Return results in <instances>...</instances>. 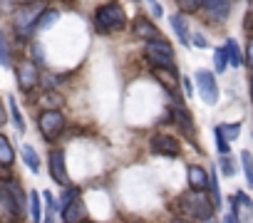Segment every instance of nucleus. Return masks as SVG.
Here are the masks:
<instances>
[{
  "label": "nucleus",
  "instance_id": "f257e3e1",
  "mask_svg": "<svg viewBox=\"0 0 253 223\" xmlns=\"http://www.w3.org/2000/svg\"><path fill=\"white\" fill-rule=\"evenodd\" d=\"M213 201L204 193V188H194L191 193H184L179 198V213L191 218V221H199V223H209L216 213H213Z\"/></svg>",
  "mask_w": 253,
  "mask_h": 223
},
{
  "label": "nucleus",
  "instance_id": "39448f33",
  "mask_svg": "<svg viewBox=\"0 0 253 223\" xmlns=\"http://www.w3.org/2000/svg\"><path fill=\"white\" fill-rule=\"evenodd\" d=\"M38 127H40V132H42L45 139L60 137L62 129H65V117H62V112H60V109H45L42 114H40V119H38Z\"/></svg>",
  "mask_w": 253,
  "mask_h": 223
},
{
  "label": "nucleus",
  "instance_id": "72a5a7b5",
  "mask_svg": "<svg viewBox=\"0 0 253 223\" xmlns=\"http://www.w3.org/2000/svg\"><path fill=\"white\" fill-rule=\"evenodd\" d=\"M77 193H80L77 188H67V191H65V196H62V206H67L72 198H77Z\"/></svg>",
  "mask_w": 253,
  "mask_h": 223
},
{
  "label": "nucleus",
  "instance_id": "c756f323",
  "mask_svg": "<svg viewBox=\"0 0 253 223\" xmlns=\"http://www.w3.org/2000/svg\"><path fill=\"white\" fill-rule=\"evenodd\" d=\"M221 169H223L226 176H233V174H236V161H233L228 154H223V156H221Z\"/></svg>",
  "mask_w": 253,
  "mask_h": 223
},
{
  "label": "nucleus",
  "instance_id": "ea45409f",
  "mask_svg": "<svg viewBox=\"0 0 253 223\" xmlns=\"http://www.w3.org/2000/svg\"><path fill=\"white\" fill-rule=\"evenodd\" d=\"M60 77H45V84H57Z\"/></svg>",
  "mask_w": 253,
  "mask_h": 223
},
{
  "label": "nucleus",
  "instance_id": "4468645a",
  "mask_svg": "<svg viewBox=\"0 0 253 223\" xmlns=\"http://www.w3.org/2000/svg\"><path fill=\"white\" fill-rule=\"evenodd\" d=\"M132 33H134L137 37H142V40H159V35H162V33L154 28V23H149V20H144V18L134 20Z\"/></svg>",
  "mask_w": 253,
  "mask_h": 223
},
{
  "label": "nucleus",
  "instance_id": "b1692460",
  "mask_svg": "<svg viewBox=\"0 0 253 223\" xmlns=\"http://www.w3.org/2000/svg\"><path fill=\"white\" fill-rule=\"evenodd\" d=\"M30 216H33V221L35 223H40V218H42V211H40V193H30Z\"/></svg>",
  "mask_w": 253,
  "mask_h": 223
},
{
  "label": "nucleus",
  "instance_id": "2eb2a0df",
  "mask_svg": "<svg viewBox=\"0 0 253 223\" xmlns=\"http://www.w3.org/2000/svg\"><path fill=\"white\" fill-rule=\"evenodd\" d=\"M5 186H8V188H10V193H13V201H15V208H18V218H20V216H25V193H23L20 184L8 181Z\"/></svg>",
  "mask_w": 253,
  "mask_h": 223
},
{
  "label": "nucleus",
  "instance_id": "5701e85b",
  "mask_svg": "<svg viewBox=\"0 0 253 223\" xmlns=\"http://www.w3.org/2000/svg\"><path fill=\"white\" fill-rule=\"evenodd\" d=\"M209 186H211V201H213V206L218 208V206H221V186H218L216 171H213V176H209Z\"/></svg>",
  "mask_w": 253,
  "mask_h": 223
},
{
  "label": "nucleus",
  "instance_id": "c85d7f7f",
  "mask_svg": "<svg viewBox=\"0 0 253 223\" xmlns=\"http://www.w3.org/2000/svg\"><path fill=\"white\" fill-rule=\"evenodd\" d=\"M213 60H216V70L218 72H223L226 70V47H218V50H213Z\"/></svg>",
  "mask_w": 253,
  "mask_h": 223
},
{
  "label": "nucleus",
  "instance_id": "79ce46f5",
  "mask_svg": "<svg viewBox=\"0 0 253 223\" xmlns=\"http://www.w3.org/2000/svg\"><path fill=\"white\" fill-rule=\"evenodd\" d=\"M18 3H23V5H28V3H35V0H18Z\"/></svg>",
  "mask_w": 253,
  "mask_h": 223
},
{
  "label": "nucleus",
  "instance_id": "9b49d317",
  "mask_svg": "<svg viewBox=\"0 0 253 223\" xmlns=\"http://www.w3.org/2000/svg\"><path fill=\"white\" fill-rule=\"evenodd\" d=\"M62 218H65V223H84L87 221V208L80 196L72 198L67 206H62Z\"/></svg>",
  "mask_w": 253,
  "mask_h": 223
},
{
  "label": "nucleus",
  "instance_id": "f8f14e48",
  "mask_svg": "<svg viewBox=\"0 0 253 223\" xmlns=\"http://www.w3.org/2000/svg\"><path fill=\"white\" fill-rule=\"evenodd\" d=\"M171 114H174V122H179V127L186 132L189 139H194V124H191V114H189V109L179 102V97H174V109H171Z\"/></svg>",
  "mask_w": 253,
  "mask_h": 223
},
{
  "label": "nucleus",
  "instance_id": "4be33fe9",
  "mask_svg": "<svg viewBox=\"0 0 253 223\" xmlns=\"http://www.w3.org/2000/svg\"><path fill=\"white\" fill-rule=\"evenodd\" d=\"M241 161H243L246 181H248V186H253V156H251V151H241Z\"/></svg>",
  "mask_w": 253,
  "mask_h": 223
},
{
  "label": "nucleus",
  "instance_id": "c03bdc74",
  "mask_svg": "<svg viewBox=\"0 0 253 223\" xmlns=\"http://www.w3.org/2000/svg\"><path fill=\"white\" fill-rule=\"evenodd\" d=\"M84 223H87V221H84Z\"/></svg>",
  "mask_w": 253,
  "mask_h": 223
},
{
  "label": "nucleus",
  "instance_id": "58836bf2",
  "mask_svg": "<svg viewBox=\"0 0 253 223\" xmlns=\"http://www.w3.org/2000/svg\"><path fill=\"white\" fill-rule=\"evenodd\" d=\"M226 223H238V218H236V213H233V211L226 216Z\"/></svg>",
  "mask_w": 253,
  "mask_h": 223
},
{
  "label": "nucleus",
  "instance_id": "1a4fd4ad",
  "mask_svg": "<svg viewBox=\"0 0 253 223\" xmlns=\"http://www.w3.org/2000/svg\"><path fill=\"white\" fill-rule=\"evenodd\" d=\"M50 176L60 184V186H67L70 184V176H67V166H65V154L62 151H50Z\"/></svg>",
  "mask_w": 253,
  "mask_h": 223
},
{
  "label": "nucleus",
  "instance_id": "473e14b6",
  "mask_svg": "<svg viewBox=\"0 0 253 223\" xmlns=\"http://www.w3.org/2000/svg\"><path fill=\"white\" fill-rule=\"evenodd\" d=\"M213 137H216V144H218V151H221V154H228V144H226V137H223V134H221L218 129H216V134H213Z\"/></svg>",
  "mask_w": 253,
  "mask_h": 223
},
{
  "label": "nucleus",
  "instance_id": "f3484780",
  "mask_svg": "<svg viewBox=\"0 0 253 223\" xmlns=\"http://www.w3.org/2000/svg\"><path fill=\"white\" fill-rule=\"evenodd\" d=\"M171 28H174L179 42H181V45H189V30H186V20H184V15H174V18H171Z\"/></svg>",
  "mask_w": 253,
  "mask_h": 223
},
{
  "label": "nucleus",
  "instance_id": "7c9ffc66",
  "mask_svg": "<svg viewBox=\"0 0 253 223\" xmlns=\"http://www.w3.org/2000/svg\"><path fill=\"white\" fill-rule=\"evenodd\" d=\"M40 102H42V104H50V109H55V107H60V104H62V97H57L55 92H47Z\"/></svg>",
  "mask_w": 253,
  "mask_h": 223
},
{
  "label": "nucleus",
  "instance_id": "e433bc0d",
  "mask_svg": "<svg viewBox=\"0 0 253 223\" xmlns=\"http://www.w3.org/2000/svg\"><path fill=\"white\" fill-rule=\"evenodd\" d=\"M194 45H196V47H206L209 42H206V40H204L201 35H194Z\"/></svg>",
  "mask_w": 253,
  "mask_h": 223
},
{
  "label": "nucleus",
  "instance_id": "37998d69",
  "mask_svg": "<svg viewBox=\"0 0 253 223\" xmlns=\"http://www.w3.org/2000/svg\"><path fill=\"white\" fill-rule=\"evenodd\" d=\"M251 97H253V74H251Z\"/></svg>",
  "mask_w": 253,
  "mask_h": 223
},
{
  "label": "nucleus",
  "instance_id": "393cba45",
  "mask_svg": "<svg viewBox=\"0 0 253 223\" xmlns=\"http://www.w3.org/2000/svg\"><path fill=\"white\" fill-rule=\"evenodd\" d=\"M8 104H10V114H13V122H15L18 132H25V122H23V114H20V109H18L15 99L10 97V99H8Z\"/></svg>",
  "mask_w": 253,
  "mask_h": 223
},
{
  "label": "nucleus",
  "instance_id": "a211bd4d",
  "mask_svg": "<svg viewBox=\"0 0 253 223\" xmlns=\"http://www.w3.org/2000/svg\"><path fill=\"white\" fill-rule=\"evenodd\" d=\"M189 184H191V188H204V186L209 184L206 171H204L201 166H191V169H189Z\"/></svg>",
  "mask_w": 253,
  "mask_h": 223
},
{
  "label": "nucleus",
  "instance_id": "c9c22d12",
  "mask_svg": "<svg viewBox=\"0 0 253 223\" xmlns=\"http://www.w3.org/2000/svg\"><path fill=\"white\" fill-rule=\"evenodd\" d=\"M149 8H152L154 18H162V15H164V10H162V5L157 3V0H149Z\"/></svg>",
  "mask_w": 253,
  "mask_h": 223
},
{
  "label": "nucleus",
  "instance_id": "f704fd0d",
  "mask_svg": "<svg viewBox=\"0 0 253 223\" xmlns=\"http://www.w3.org/2000/svg\"><path fill=\"white\" fill-rule=\"evenodd\" d=\"M246 60H248V65L253 67V35L248 37V47H246Z\"/></svg>",
  "mask_w": 253,
  "mask_h": 223
},
{
  "label": "nucleus",
  "instance_id": "f03ea898",
  "mask_svg": "<svg viewBox=\"0 0 253 223\" xmlns=\"http://www.w3.org/2000/svg\"><path fill=\"white\" fill-rule=\"evenodd\" d=\"M144 55H147V60H149L157 70H176L174 50H171V45L164 42L162 37H159V40H147Z\"/></svg>",
  "mask_w": 253,
  "mask_h": 223
},
{
  "label": "nucleus",
  "instance_id": "a878e982",
  "mask_svg": "<svg viewBox=\"0 0 253 223\" xmlns=\"http://www.w3.org/2000/svg\"><path fill=\"white\" fill-rule=\"evenodd\" d=\"M0 65L10 67V47H8V40L3 33H0Z\"/></svg>",
  "mask_w": 253,
  "mask_h": 223
},
{
  "label": "nucleus",
  "instance_id": "412c9836",
  "mask_svg": "<svg viewBox=\"0 0 253 223\" xmlns=\"http://www.w3.org/2000/svg\"><path fill=\"white\" fill-rule=\"evenodd\" d=\"M223 47H226V60H228V62L233 65V67H238V65L243 62V57H241V50H238V45H236L233 40H228V42H226Z\"/></svg>",
  "mask_w": 253,
  "mask_h": 223
},
{
  "label": "nucleus",
  "instance_id": "6e6552de",
  "mask_svg": "<svg viewBox=\"0 0 253 223\" xmlns=\"http://www.w3.org/2000/svg\"><path fill=\"white\" fill-rule=\"evenodd\" d=\"M15 74H18V84H20L23 92H30V89L38 84V79H40L38 67H35V62H30V60H23V62L15 67Z\"/></svg>",
  "mask_w": 253,
  "mask_h": 223
},
{
  "label": "nucleus",
  "instance_id": "a19ab883",
  "mask_svg": "<svg viewBox=\"0 0 253 223\" xmlns=\"http://www.w3.org/2000/svg\"><path fill=\"white\" fill-rule=\"evenodd\" d=\"M3 119H5V112H3V104H0V124H3Z\"/></svg>",
  "mask_w": 253,
  "mask_h": 223
},
{
  "label": "nucleus",
  "instance_id": "4c0bfd02",
  "mask_svg": "<svg viewBox=\"0 0 253 223\" xmlns=\"http://www.w3.org/2000/svg\"><path fill=\"white\" fill-rule=\"evenodd\" d=\"M184 89H186V94H194V87H191V79H184Z\"/></svg>",
  "mask_w": 253,
  "mask_h": 223
},
{
  "label": "nucleus",
  "instance_id": "20e7f679",
  "mask_svg": "<svg viewBox=\"0 0 253 223\" xmlns=\"http://www.w3.org/2000/svg\"><path fill=\"white\" fill-rule=\"evenodd\" d=\"M40 13H42V8L35 5V3H28V5H23V8L15 13V18H13V28H15L18 37L25 40V37H30V35L35 33Z\"/></svg>",
  "mask_w": 253,
  "mask_h": 223
},
{
  "label": "nucleus",
  "instance_id": "bb28decb",
  "mask_svg": "<svg viewBox=\"0 0 253 223\" xmlns=\"http://www.w3.org/2000/svg\"><path fill=\"white\" fill-rule=\"evenodd\" d=\"M216 129H218L226 139H231V142H233V139L238 137V132H241V124H218Z\"/></svg>",
  "mask_w": 253,
  "mask_h": 223
},
{
  "label": "nucleus",
  "instance_id": "aec40b11",
  "mask_svg": "<svg viewBox=\"0 0 253 223\" xmlns=\"http://www.w3.org/2000/svg\"><path fill=\"white\" fill-rule=\"evenodd\" d=\"M23 161L28 164V169H30V171H35V174L40 171V159H38L35 149H33V147H28V144L23 147Z\"/></svg>",
  "mask_w": 253,
  "mask_h": 223
},
{
  "label": "nucleus",
  "instance_id": "dca6fc26",
  "mask_svg": "<svg viewBox=\"0 0 253 223\" xmlns=\"http://www.w3.org/2000/svg\"><path fill=\"white\" fill-rule=\"evenodd\" d=\"M15 161V151L10 147V142L0 134V166H10Z\"/></svg>",
  "mask_w": 253,
  "mask_h": 223
},
{
  "label": "nucleus",
  "instance_id": "ddd939ff",
  "mask_svg": "<svg viewBox=\"0 0 253 223\" xmlns=\"http://www.w3.org/2000/svg\"><path fill=\"white\" fill-rule=\"evenodd\" d=\"M201 5L216 20H226L231 13V0H201Z\"/></svg>",
  "mask_w": 253,
  "mask_h": 223
},
{
  "label": "nucleus",
  "instance_id": "7ed1b4c3",
  "mask_svg": "<svg viewBox=\"0 0 253 223\" xmlns=\"http://www.w3.org/2000/svg\"><path fill=\"white\" fill-rule=\"evenodd\" d=\"M94 23H97L99 30H104V33H114V30H122V28H124L126 18H124V10H122L117 3H104V5L97 8V13H94Z\"/></svg>",
  "mask_w": 253,
  "mask_h": 223
},
{
  "label": "nucleus",
  "instance_id": "6ab92c4d",
  "mask_svg": "<svg viewBox=\"0 0 253 223\" xmlns=\"http://www.w3.org/2000/svg\"><path fill=\"white\" fill-rule=\"evenodd\" d=\"M57 20H60V13H57V10H42L40 18H38V30H47V28H52Z\"/></svg>",
  "mask_w": 253,
  "mask_h": 223
},
{
  "label": "nucleus",
  "instance_id": "9d476101",
  "mask_svg": "<svg viewBox=\"0 0 253 223\" xmlns=\"http://www.w3.org/2000/svg\"><path fill=\"white\" fill-rule=\"evenodd\" d=\"M231 211L236 213V218H238V223H248L251 221V216H253V201L246 196V193H236L233 196V201H231Z\"/></svg>",
  "mask_w": 253,
  "mask_h": 223
},
{
  "label": "nucleus",
  "instance_id": "cd10ccee",
  "mask_svg": "<svg viewBox=\"0 0 253 223\" xmlns=\"http://www.w3.org/2000/svg\"><path fill=\"white\" fill-rule=\"evenodd\" d=\"M176 3H179L181 13H196L201 8V0H176Z\"/></svg>",
  "mask_w": 253,
  "mask_h": 223
},
{
  "label": "nucleus",
  "instance_id": "0eeeda50",
  "mask_svg": "<svg viewBox=\"0 0 253 223\" xmlns=\"http://www.w3.org/2000/svg\"><path fill=\"white\" fill-rule=\"evenodd\" d=\"M196 84H199L201 99L206 104H216L218 102V84H216V79H213V74L209 70H199L196 72Z\"/></svg>",
  "mask_w": 253,
  "mask_h": 223
},
{
  "label": "nucleus",
  "instance_id": "423d86ee",
  "mask_svg": "<svg viewBox=\"0 0 253 223\" xmlns=\"http://www.w3.org/2000/svg\"><path fill=\"white\" fill-rule=\"evenodd\" d=\"M149 147H152V154H157V156H169V159H176L179 151H181V144H179L171 134H154Z\"/></svg>",
  "mask_w": 253,
  "mask_h": 223
},
{
  "label": "nucleus",
  "instance_id": "2f4dec72",
  "mask_svg": "<svg viewBox=\"0 0 253 223\" xmlns=\"http://www.w3.org/2000/svg\"><path fill=\"white\" fill-rule=\"evenodd\" d=\"M42 52H45V50H42V45H40V42H35V45H33V60H35L38 65H42V62H45V55H42Z\"/></svg>",
  "mask_w": 253,
  "mask_h": 223
}]
</instances>
